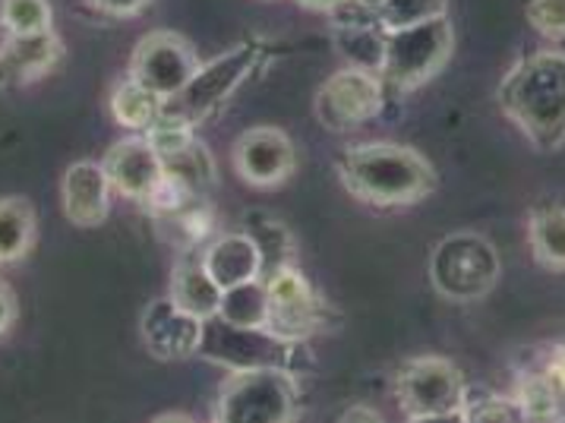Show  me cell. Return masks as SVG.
<instances>
[{"label":"cell","mask_w":565,"mask_h":423,"mask_svg":"<svg viewBox=\"0 0 565 423\" xmlns=\"http://www.w3.org/2000/svg\"><path fill=\"white\" fill-rule=\"evenodd\" d=\"M86 3L92 10L114 17V20H130V17H139L152 7V0H86Z\"/></svg>","instance_id":"obj_31"},{"label":"cell","mask_w":565,"mask_h":423,"mask_svg":"<svg viewBox=\"0 0 565 423\" xmlns=\"http://www.w3.org/2000/svg\"><path fill=\"white\" fill-rule=\"evenodd\" d=\"M395 399L407 421H461L468 389L449 357H411L395 373Z\"/></svg>","instance_id":"obj_8"},{"label":"cell","mask_w":565,"mask_h":423,"mask_svg":"<svg viewBox=\"0 0 565 423\" xmlns=\"http://www.w3.org/2000/svg\"><path fill=\"white\" fill-rule=\"evenodd\" d=\"M519 401L524 421H546V417H563V395L556 392V385L550 382V377L543 373L541 367L524 373L515 385V395Z\"/></svg>","instance_id":"obj_25"},{"label":"cell","mask_w":565,"mask_h":423,"mask_svg":"<svg viewBox=\"0 0 565 423\" xmlns=\"http://www.w3.org/2000/svg\"><path fill=\"white\" fill-rule=\"evenodd\" d=\"M181 310L193 313L196 319H209L222 307V288L209 275L203 263V253H186L174 266L171 275V294H168Z\"/></svg>","instance_id":"obj_18"},{"label":"cell","mask_w":565,"mask_h":423,"mask_svg":"<svg viewBox=\"0 0 565 423\" xmlns=\"http://www.w3.org/2000/svg\"><path fill=\"white\" fill-rule=\"evenodd\" d=\"M271 54H275L271 42H263V39L241 42L237 47L218 54L215 61L200 64V70L190 76V83L181 92L164 98L161 114L178 117V120L190 124V127H196L203 120H212L215 114L225 108L227 98L241 89L256 70L269 64Z\"/></svg>","instance_id":"obj_3"},{"label":"cell","mask_w":565,"mask_h":423,"mask_svg":"<svg viewBox=\"0 0 565 423\" xmlns=\"http://www.w3.org/2000/svg\"><path fill=\"white\" fill-rule=\"evenodd\" d=\"M461 421H524L519 401L509 395H487V399H468Z\"/></svg>","instance_id":"obj_30"},{"label":"cell","mask_w":565,"mask_h":423,"mask_svg":"<svg viewBox=\"0 0 565 423\" xmlns=\"http://www.w3.org/2000/svg\"><path fill=\"white\" fill-rule=\"evenodd\" d=\"M139 332H142L146 348L159 360H183L200 351L203 319L181 310L171 297H159L142 313Z\"/></svg>","instance_id":"obj_14"},{"label":"cell","mask_w":565,"mask_h":423,"mask_svg":"<svg viewBox=\"0 0 565 423\" xmlns=\"http://www.w3.org/2000/svg\"><path fill=\"white\" fill-rule=\"evenodd\" d=\"M108 108H111V117L134 130V134H146L156 120L161 117V108H164V98L159 92H152L149 86H142L139 80H134L127 73V80H120L114 86L111 98H108Z\"/></svg>","instance_id":"obj_20"},{"label":"cell","mask_w":565,"mask_h":423,"mask_svg":"<svg viewBox=\"0 0 565 423\" xmlns=\"http://www.w3.org/2000/svg\"><path fill=\"white\" fill-rule=\"evenodd\" d=\"M247 234L259 246V256H263V275L278 266H288L295 263V241H291V231L278 219H269L263 212H253L247 222Z\"/></svg>","instance_id":"obj_24"},{"label":"cell","mask_w":565,"mask_h":423,"mask_svg":"<svg viewBox=\"0 0 565 423\" xmlns=\"http://www.w3.org/2000/svg\"><path fill=\"white\" fill-rule=\"evenodd\" d=\"M269 290L263 278H253L244 285H234V288L222 290V307L218 316H225L231 322H241V326H269Z\"/></svg>","instance_id":"obj_23"},{"label":"cell","mask_w":565,"mask_h":423,"mask_svg":"<svg viewBox=\"0 0 565 423\" xmlns=\"http://www.w3.org/2000/svg\"><path fill=\"white\" fill-rule=\"evenodd\" d=\"M156 421H190V414H181V411H174V414H156Z\"/></svg>","instance_id":"obj_36"},{"label":"cell","mask_w":565,"mask_h":423,"mask_svg":"<svg viewBox=\"0 0 565 423\" xmlns=\"http://www.w3.org/2000/svg\"><path fill=\"white\" fill-rule=\"evenodd\" d=\"M385 108V83L380 73L366 67H344L332 73L317 92L313 112L332 134L358 130Z\"/></svg>","instance_id":"obj_10"},{"label":"cell","mask_w":565,"mask_h":423,"mask_svg":"<svg viewBox=\"0 0 565 423\" xmlns=\"http://www.w3.org/2000/svg\"><path fill=\"white\" fill-rule=\"evenodd\" d=\"M39 215L25 197H0V266H17L35 250Z\"/></svg>","instance_id":"obj_19"},{"label":"cell","mask_w":565,"mask_h":423,"mask_svg":"<svg viewBox=\"0 0 565 423\" xmlns=\"http://www.w3.org/2000/svg\"><path fill=\"white\" fill-rule=\"evenodd\" d=\"M446 13H449V0H383L373 10V17H376L383 32L427 23V20L446 17Z\"/></svg>","instance_id":"obj_27"},{"label":"cell","mask_w":565,"mask_h":423,"mask_svg":"<svg viewBox=\"0 0 565 423\" xmlns=\"http://www.w3.org/2000/svg\"><path fill=\"white\" fill-rule=\"evenodd\" d=\"M341 421L344 423H354V421H370V423H380V411H373V408H366V404H354V408H348L344 414H341Z\"/></svg>","instance_id":"obj_34"},{"label":"cell","mask_w":565,"mask_h":423,"mask_svg":"<svg viewBox=\"0 0 565 423\" xmlns=\"http://www.w3.org/2000/svg\"><path fill=\"white\" fill-rule=\"evenodd\" d=\"M0 29L3 35H32L54 29L51 0H0Z\"/></svg>","instance_id":"obj_26"},{"label":"cell","mask_w":565,"mask_h":423,"mask_svg":"<svg viewBox=\"0 0 565 423\" xmlns=\"http://www.w3.org/2000/svg\"><path fill=\"white\" fill-rule=\"evenodd\" d=\"M541 370L550 377V382L556 385V392L563 395V404H565V345H556L546 360L541 363Z\"/></svg>","instance_id":"obj_32"},{"label":"cell","mask_w":565,"mask_h":423,"mask_svg":"<svg viewBox=\"0 0 565 423\" xmlns=\"http://www.w3.org/2000/svg\"><path fill=\"white\" fill-rule=\"evenodd\" d=\"M297 3H300L303 10H313V13H339L348 0H297Z\"/></svg>","instance_id":"obj_35"},{"label":"cell","mask_w":565,"mask_h":423,"mask_svg":"<svg viewBox=\"0 0 565 423\" xmlns=\"http://www.w3.org/2000/svg\"><path fill=\"white\" fill-rule=\"evenodd\" d=\"M203 263L222 290L253 282V278H263V256H259V246L247 231L225 234V237L212 241L203 250Z\"/></svg>","instance_id":"obj_17"},{"label":"cell","mask_w":565,"mask_h":423,"mask_svg":"<svg viewBox=\"0 0 565 423\" xmlns=\"http://www.w3.org/2000/svg\"><path fill=\"white\" fill-rule=\"evenodd\" d=\"M200 64L203 61L196 47L190 45V39H183L174 29H156L142 35L139 45L134 47L130 76L152 92H159L161 98H171L190 83V76L200 70Z\"/></svg>","instance_id":"obj_11"},{"label":"cell","mask_w":565,"mask_h":423,"mask_svg":"<svg viewBox=\"0 0 565 423\" xmlns=\"http://www.w3.org/2000/svg\"><path fill=\"white\" fill-rule=\"evenodd\" d=\"M300 411V382L291 370H234L218 389L215 421L285 423Z\"/></svg>","instance_id":"obj_7"},{"label":"cell","mask_w":565,"mask_h":423,"mask_svg":"<svg viewBox=\"0 0 565 423\" xmlns=\"http://www.w3.org/2000/svg\"><path fill=\"white\" fill-rule=\"evenodd\" d=\"M269 290V329L271 332L307 341L310 335L322 332L335 322L329 304L319 297V290L310 285V278L295 266H278L263 275Z\"/></svg>","instance_id":"obj_9"},{"label":"cell","mask_w":565,"mask_h":423,"mask_svg":"<svg viewBox=\"0 0 565 423\" xmlns=\"http://www.w3.org/2000/svg\"><path fill=\"white\" fill-rule=\"evenodd\" d=\"M452 51L455 25L449 23V17L385 32L383 61H380L385 92L407 95L427 86L452 61Z\"/></svg>","instance_id":"obj_5"},{"label":"cell","mask_w":565,"mask_h":423,"mask_svg":"<svg viewBox=\"0 0 565 423\" xmlns=\"http://www.w3.org/2000/svg\"><path fill=\"white\" fill-rule=\"evenodd\" d=\"M102 168L111 180V187L127 197V200L146 202L159 193V187L164 183V165L161 156L152 149V142L142 134L117 139L111 149L102 158Z\"/></svg>","instance_id":"obj_13"},{"label":"cell","mask_w":565,"mask_h":423,"mask_svg":"<svg viewBox=\"0 0 565 423\" xmlns=\"http://www.w3.org/2000/svg\"><path fill=\"white\" fill-rule=\"evenodd\" d=\"M111 180L102 161H73L61 178V205L70 224L98 228L111 212Z\"/></svg>","instance_id":"obj_16"},{"label":"cell","mask_w":565,"mask_h":423,"mask_svg":"<svg viewBox=\"0 0 565 423\" xmlns=\"http://www.w3.org/2000/svg\"><path fill=\"white\" fill-rule=\"evenodd\" d=\"M339 180L354 200L376 209L417 205L439 187L433 161L405 142H361L339 156Z\"/></svg>","instance_id":"obj_2"},{"label":"cell","mask_w":565,"mask_h":423,"mask_svg":"<svg viewBox=\"0 0 565 423\" xmlns=\"http://www.w3.org/2000/svg\"><path fill=\"white\" fill-rule=\"evenodd\" d=\"M64 57L61 35L32 32V35H3L0 42V92L17 89L47 76Z\"/></svg>","instance_id":"obj_15"},{"label":"cell","mask_w":565,"mask_h":423,"mask_svg":"<svg viewBox=\"0 0 565 423\" xmlns=\"http://www.w3.org/2000/svg\"><path fill=\"white\" fill-rule=\"evenodd\" d=\"M499 263L497 246L477 231H455L433 246L430 285L439 297L452 304H475L497 288Z\"/></svg>","instance_id":"obj_6"},{"label":"cell","mask_w":565,"mask_h":423,"mask_svg":"<svg viewBox=\"0 0 565 423\" xmlns=\"http://www.w3.org/2000/svg\"><path fill=\"white\" fill-rule=\"evenodd\" d=\"M231 161H234L237 178L247 180L249 187H256V190L281 187L285 180L295 178L297 171L295 139L271 124L249 127L237 136Z\"/></svg>","instance_id":"obj_12"},{"label":"cell","mask_w":565,"mask_h":423,"mask_svg":"<svg viewBox=\"0 0 565 423\" xmlns=\"http://www.w3.org/2000/svg\"><path fill=\"white\" fill-rule=\"evenodd\" d=\"M527 244L546 272H565V205H543L527 219Z\"/></svg>","instance_id":"obj_21"},{"label":"cell","mask_w":565,"mask_h":423,"mask_svg":"<svg viewBox=\"0 0 565 423\" xmlns=\"http://www.w3.org/2000/svg\"><path fill=\"white\" fill-rule=\"evenodd\" d=\"M505 114L537 152L565 146V51L543 47L521 57L497 89Z\"/></svg>","instance_id":"obj_1"},{"label":"cell","mask_w":565,"mask_h":423,"mask_svg":"<svg viewBox=\"0 0 565 423\" xmlns=\"http://www.w3.org/2000/svg\"><path fill=\"white\" fill-rule=\"evenodd\" d=\"M196 355L234 370H291L297 373L303 367V341L285 338L271 332L269 326H241L225 316H209L203 319V338Z\"/></svg>","instance_id":"obj_4"},{"label":"cell","mask_w":565,"mask_h":423,"mask_svg":"<svg viewBox=\"0 0 565 423\" xmlns=\"http://www.w3.org/2000/svg\"><path fill=\"white\" fill-rule=\"evenodd\" d=\"M527 25L546 42H565V0H527Z\"/></svg>","instance_id":"obj_28"},{"label":"cell","mask_w":565,"mask_h":423,"mask_svg":"<svg viewBox=\"0 0 565 423\" xmlns=\"http://www.w3.org/2000/svg\"><path fill=\"white\" fill-rule=\"evenodd\" d=\"M354 3H361V7H366V10H376L383 0H354Z\"/></svg>","instance_id":"obj_37"},{"label":"cell","mask_w":565,"mask_h":423,"mask_svg":"<svg viewBox=\"0 0 565 423\" xmlns=\"http://www.w3.org/2000/svg\"><path fill=\"white\" fill-rule=\"evenodd\" d=\"M161 165H164V180L174 183L186 197H205L215 187V161L200 139L183 146L181 152L164 156Z\"/></svg>","instance_id":"obj_22"},{"label":"cell","mask_w":565,"mask_h":423,"mask_svg":"<svg viewBox=\"0 0 565 423\" xmlns=\"http://www.w3.org/2000/svg\"><path fill=\"white\" fill-rule=\"evenodd\" d=\"M142 136L152 142V149H156L161 158L171 156V152H181L183 146H190V142L196 139L190 124H183L178 117H168V114H161L159 120H156Z\"/></svg>","instance_id":"obj_29"},{"label":"cell","mask_w":565,"mask_h":423,"mask_svg":"<svg viewBox=\"0 0 565 423\" xmlns=\"http://www.w3.org/2000/svg\"><path fill=\"white\" fill-rule=\"evenodd\" d=\"M17 316H20L17 294H13V288L0 278V338L17 326Z\"/></svg>","instance_id":"obj_33"}]
</instances>
